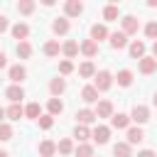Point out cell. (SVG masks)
<instances>
[{"label":"cell","mask_w":157,"mask_h":157,"mask_svg":"<svg viewBox=\"0 0 157 157\" xmlns=\"http://www.w3.org/2000/svg\"><path fill=\"white\" fill-rule=\"evenodd\" d=\"M54 152H56V145H54L52 140H42V142H39V155H42V157H52Z\"/></svg>","instance_id":"603a6c76"},{"label":"cell","mask_w":157,"mask_h":157,"mask_svg":"<svg viewBox=\"0 0 157 157\" xmlns=\"http://www.w3.org/2000/svg\"><path fill=\"white\" fill-rule=\"evenodd\" d=\"M120 22H123V34H135V32H137V27H140L137 17H132V15H125Z\"/></svg>","instance_id":"8992f818"},{"label":"cell","mask_w":157,"mask_h":157,"mask_svg":"<svg viewBox=\"0 0 157 157\" xmlns=\"http://www.w3.org/2000/svg\"><path fill=\"white\" fill-rule=\"evenodd\" d=\"M59 52H61V47H59V42H54V39H49V42L44 44V54H47V56H56Z\"/></svg>","instance_id":"836d02e7"},{"label":"cell","mask_w":157,"mask_h":157,"mask_svg":"<svg viewBox=\"0 0 157 157\" xmlns=\"http://www.w3.org/2000/svg\"><path fill=\"white\" fill-rule=\"evenodd\" d=\"M113 155L115 157H132V147L128 142H115L113 145Z\"/></svg>","instance_id":"ffe728a7"},{"label":"cell","mask_w":157,"mask_h":157,"mask_svg":"<svg viewBox=\"0 0 157 157\" xmlns=\"http://www.w3.org/2000/svg\"><path fill=\"white\" fill-rule=\"evenodd\" d=\"M56 150H59L61 155H74V142H71L69 137H64V140H59V145H56Z\"/></svg>","instance_id":"1f68e13d"},{"label":"cell","mask_w":157,"mask_h":157,"mask_svg":"<svg viewBox=\"0 0 157 157\" xmlns=\"http://www.w3.org/2000/svg\"><path fill=\"white\" fill-rule=\"evenodd\" d=\"M155 71H157V59L155 56H142L140 59V74L147 76V74H155Z\"/></svg>","instance_id":"52a82bcc"},{"label":"cell","mask_w":157,"mask_h":157,"mask_svg":"<svg viewBox=\"0 0 157 157\" xmlns=\"http://www.w3.org/2000/svg\"><path fill=\"white\" fill-rule=\"evenodd\" d=\"M78 52H81L83 56H88V59H93V56L98 54V44H96L93 39H83V42L78 44Z\"/></svg>","instance_id":"5b68a950"},{"label":"cell","mask_w":157,"mask_h":157,"mask_svg":"<svg viewBox=\"0 0 157 157\" xmlns=\"http://www.w3.org/2000/svg\"><path fill=\"white\" fill-rule=\"evenodd\" d=\"M0 157H10V155H7V152H0Z\"/></svg>","instance_id":"bcb514c9"},{"label":"cell","mask_w":157,"mask_h":157,"mask_svg":"<svg viewBox=\"0 0 157 157\" xmlns=\"http://www.w3.org/2000/svg\"><path fill=\"white\" fill-rule=\"evenodd\" d=\"M118 15H120L118 5H105V10H103V20H105V22H113V20H118Z\"/></svg>","instance_id":"4316f807"},{"label":"cell","mask_w":157,"mask_h":157,"mask_svg":"<svg viewBox=\"0 0 157 157\" xmlns=\"http://www.w3.org/2000/svg\"><path fill=\"white\" fill-rule=\"evenodd\" d=\"M78 74H81L83 78H91V76H96V66H93V61H83V64L78 66Z\"/></svg>","instance_id":"f1b7e54d"},{"label":"cell","mask_w":157,"mask_h":157,"mask_svg":"<svg viewBox=\"0 0 157 157\" xmlns=\"http://www.w3.org/2000/svg\"><path fill=\"white\" fill-rule=\"evenodd\" d=\"M5 96H7L12 103H20V101L25 98V88H22V86H17V83H12V86L5 91Z\"/></svg>","instance_id":"9a60e30c"},{"label":"cell","mask_w":157,"mask_h":157,"mask_svg":"<svg viewBox=\"0 0 157 157\" xmlns=\"http://www.w3.org/2000/svg\"><path fill=\"white\" fill-rule=\"evenodd\" d=\"M61 52H64V56H69V59H74V56L78 54V44H76L74 39H69V42H64V47H61Z\"/></svg>","instance_id":"cb8c5ba5"},{"label":"cell","mask_w":157,"mask_h":157,"mask_svg":"<svg viewBox=\"0 0 157 157\" xmlns=\"http://www.w3.org/2000/svg\"><path fill=\"white\" fill-rule=\"evenodd\" d=\"M110 125H113L115 130H128V125H130V115H125V113H113Z\"/></svg>","instance_id":"ba28073f"},{"label":"cell","mask_w":157,"mask_h":157,"mask_svg":"<svg viewBox=\"0 0 157 157\" xmlns=\"http://www.w3.org/2000/svg\"><path fill=\"white\" fill-rule=\"evenodd\" d=\"M10 32H12V37H15V39H20V42H25V39L29 37V27H27L25 22L12 25V29H10Z\"/></svg>","instance_id":"4fadbf2b"},{"label":"cell","mask_w":157,"mask_h":157,"mask_svg":"<svg viewBox=\"0 0 157 157\" xmlns=\"http://www.w3.org/2000/svg\"><path fill=\"white\" fill-rule=\"evenodd\" d=\"M64 12H66V17H78V15L83 12V2H78V0H66V2H64Z\"/></svg>","instance_id":"277c9868"},{"label":"cell","mask_w":157,"mask_h":157,"mask_svg":"<svg viewBox=\"0 0 157 157\" xmlns=\"http://www.w3.org/2000/svg\"><path fill=\"white\" fill-rule=\"evenodd\" d=\"M152 103H155V108H157V93H155V98H152Z\"/></svg>","instance_id":"f6af8a7d"},{"label":"cell","mask_w":157,"mask_h":157,"mask_svg":"<svg viewBox=\"0 0 157 157\" xmlns=\"http://www.w3.org/2000/svg\"><path fill=\"white\" fill-rule=\"evenodd\" d=\"M74 157H93V145H88V142H81V145L74 150Z\"/></svg>","instance_id":"484cf974"},{"label":"cell","mask_w":157,"mask_h":157,"mask_svg":"<svg viewBox=\"0 0 157 157\" xmlns=\"http://www.w3.org/2000/svg\"><path fill=\"white\" fill-rule=\"evenodd\" d=\"M105 37H108V27H105V25H98V22H96V25L91 27V39H93V42L98 44V42H101V39H105Z\"/></svg>","instance_id":"2e32d148"},{"label":"cell","mask_w":157,"mask_h":157,"mask_svg":"<svg viewBox=\"0 0 157 157\" xmlns=\"http://www.w3.org/2000/svg\"><path fill=\"white\" fill-rule=\"evenodd\" d=\"M17 56L20 59H29L32 56V44L29 42H17Z\"/></svg>","instance_id":"83f0119b"},{"label":"cell","mask_w":157,"mask_h":157,"mask_svg":"<svg viewBox=\"0 0 157 157\" xmlns=\"http://www.w3.org/2000/svg\"><path fill=\"white\" fill-rule=\"evenodd\" d=\"M17 10H20L22 15H32V12H34V0H20V2H17Z\"/></svg>","instance_id":"d6a6232c"},{"label":"cell","mask_w":157,"mask_h":157,"mask_svg":"<svg viewBox=\"0 0 157 157\" xmlns=\"http://www.w3.org/2000/svg\"><path fill=\"white\" fill-rule=\"evenodd\" d=\"M152 54H155V59H157V39H155V44H152Z\"/></svg>","instance_id":"7bdbcfd3"},{"label":"cell","mask_w":157,"mask_h":157,"mask_svg":"<svg viewBox=\"0 0 157 157\" xmlns=\"http://www.w3.org/2000/svg\"><path fill=\"white\" fill-rule=\"evenodd\" d=\"M145 34H147L150 39H157V22H147V25H145Z\"/></svg>","instance_id":"f35d334b"},{"label":"cell","mask_w":157,"mask_h":157,"mask_svg":"<svg viewBox=\"0 0 157 157\" xmlns=\"http://www.w3.org/2000/svg\"><path fill=\"white\" fill-rule=\"evenodd\" d=\"M110 86H113V76H110V71H105V69L98 71V74H96V83H93V88H96V91H108Z\"/></svg>","instance_id":"6da1fadb"},{"label":"cell","mask_w":157,"mask_h":157,"mask_svg":"<svg viewBox=\"0 0 157 157\" xmlns=\"http://www.w3.org/2000/svg\"><path fill=\"white\" fill-rule=\"evenodd\" d=\"M76 120H78V125H91V123H96V113L91 108H81L76 113Z\"/></svg>","instance_id":"8fae6325"},{"label":"cell","mask_w":157,"mask_h":157,"mask_svg":"<svg viewBox=\"0 0 157 157\" xmlns=\"http://www.w3.org/2000/svg\"><path fill=\"white\" fill-rule=\"evenodd\" d=\"M137 157H157V155H155L152 150H140V152H137Z\"/></svg>","instance_id":"60d3db41"},{"label":"cell","mask_w":157,"mask_h":157,"mask_svg":"<svg viewBox=\"0 0 157 157\" xmlns=\"http://www.w3.org/2000/svg\"><path fill=\"white\" fill-rule=\"evenodd\" d=\"M74 137H76L78 142H86V140L91 137V130H88V125H76V130H74Z\"/></svg>","instance_id":"4dcf8cb0"},{"label":"cell","mask_w":157,"mask_h":157,"mask_svg":"<svg viewBox=\"0 0 157 157\" xmlns=\"http://www.w3.org/2000/svg\"><path fill=\"white\" fill-rule=\"evenodd\" d=\"M69 27H71V25H69V20H66V17H56V20L52 22L54 34H66V32H69Z\"/></svg>","instance_id":"e0dca14e"},{"label":"cell","mask_w":157,"mask_h":157,"mask_svg":"<svg viewBox=\"0 0 157 157\" xmlns=\"http://www.w3.org/2000/svg\"><path fill=\"white\" fill-rule=\"evenodd\" d=\"M108 37H110V47H113V49H125V47H128V34L113 32V34H108Z\"/></svg>","instance_id":"5bb4252c"},{"label":"cell","mask_w":157,"mask_h":157,"mask_svg":"<svg viewBox=\"0 0 157 157\" xmlns=\"http://www.w3.org/2000/svg\"><path fill=\"white\" fill-rule=\"evenodd\" d=\"M81 101H83V103H98V91H96L93 86H83Z\"/></svg>","instance_id":"d6986e66"},{"label":"cell","mask_w":157,"mask_h":157,"mask_svg":"<svg viewBox=\"0 0 157 157\" xmlns=\"http://www.w3.org/2000/svg\"><path fill=\"white\" fill-rule=\"evenodd\" d=\"M91 137H93L98 145H105V142L110 140V128H108V125H96V128L91 130Z\"/></svg>","instance_id":"3957f363"},{"label":"cell","mask_w":157,"mask_h":157,"mask_svg":"<svg viewBox=\"0 0 157 157\" xmlns=\"http://www.w3.org/2000/svg\"><path fill=\"white\" fill-rule=\"evenodd\" d=\"M37 123H39V128H42V130H49V128L54 125V118L47 113V115H39V118H37Z\"/></svg>","instance_id":"d590c367"},{"label":"cell","mask_w":157,"mask_h":157,"mask_svg":"<svg viewBox=\"0 0 157 157\" xmlns=\"http://www.w3.org/2000/svg\"><path fill=\"white\" fill-rule=\"evenodd\" d=\"M5 120V108H0V123Z\"/></svg>","instance_id":"ee69618b"},{"label":"cell","mask_w":157,"mask_h":157,"mask_svg":"<svg viewBox=\"0 0 157 157\" xmlns=\"http://www.w3.org/2000/svg\"><path fill=\"white\" fill-rule=\"evenodd\" d=\"M130 120H135L137 125L147 123V120H150V108H147V105H140V103H135V105H132V113H130Z\"/></svg>","instance_id":"7a4b0ae2"},{"label":"cell","mask_w":157,"mask_h":157,"mask_svg":"<svg viewBox=\"0 0 157 157\" xmlns=\"http://www.w3.org/2000/svg\"><path fill=\"white\" fill-rule=\"evenodd\" d=\"M25 78H27V69H25L22 64L10 66V81H15V83L20 86V81H25Z\"/></svg>","instance_id":"9c48e42d"},{"label":"cell","mask_w":157,"mask_h":157,"mask_svg":"<svg viewBox=\"0 0 157 157\" xmlns=\"http://www.w3.org/2000/svg\"><path fill=\"white\" fill-rule=\"evenodd\" d=\"M7 27H10V25H7V17H5V15H0V34H2V32H7Z\"/></svg>","instance_id":"ab89813d"},{"label":"cell","mask_w":157,"mask_h":157,"mask_svg":"<svg viewBox=\"0 0 157 157\" xmlns=\"http://www.w3.org/2000/svg\"><path fill=\"white\" fill-rule=\"evenodd\" d=\"M7 64V56H5V52H0V69Z\"/></svg>","instance_id":"b9f144b4"},{"label":"cell","mask_w":157,"mask_h":157,"mask_svg":"<svg viewBox=\"0 0 157 157\" xmlns=\"http://www.w3.org/2000/svg\"><path fill=\"white\" fill-rule=\"evenodd\" d=\"M0 140H12V125L0 123Z\"/></svg>","instance_id":"8d00e7d4"},{"label":"cell","mask_w":157,"mask_h":157,"mask_svg":"<svg viewBox=\"0 0 157 157\" xmlns=\"http://www.w3.org/2000/svg\"><path fill=\"white\" fill-rule=\"evenodd\" d=\"M93 113H96V118H113V103L110 101H98V108Z\"/></svg>","instance_id":"30bf717a"},{"label":"cell","mask_w":157,"mask_h":157,"mask_svg":"<svg viewBox=\"0 0 157 157\" xmlns=\"http://www.w3.org/2000/svg\"><path fill=\"white\" fill-rule=\"evenodd\" d=\"M142 140H145L142 128H128V140H125V142H128L130 147H132V145H140Z\"/></svg>","instance_id":"7c38bea8"},{"label":"cell","mask_w":157,"mask_h":157,"mask_svg":"<svg viewBox=\"0 0 157 157\" xmlns=\"http://www.w3.org/2000/svg\"><path fill=\"white\" fill-rule=\"evenodd\" d=\"M71 71H74V64H71L69 59H64V61L59 64V74H61V76H66V74H71Z\"/></svg>","instance_id":"74e56055"},{"label":"cell","mask_w":157,"mask_h":157,"mask_svg":"<svg viewBox=\"0 0 157 157\" xmlns=\"http://www.w3.org/2000/svg\"><path fill=\"white\" fill-rule=\"evenodd\" d=\"M130 56L140 61V59L145 56V42H137V39H135V42L130 44Z\"/></svg>","instance_id":"44dd1931"},{"label":"cell","mask_w":157,"mask_h":157,"mask_svg":"<svg viewBox=\"0 0 157 157\" xmlns=\"http://www.w3.org/2000/svg\"><path fill=\"white\" fill-rule=\"evenodd\" d=\"M47 108H49V115L54 118V115H59V113L64 110V103H61L59 98H49V103H47Z\"/></svg>","instance_id":"f546056e"},{"label":"cell","mask_w":157,"mask_h":157,"mask_svg":"<svg viewBox=\"0 0 157 157\" xmlns=\"http://www.w3.org/2000/svg\"><path fill=\"white\" fill-rule=\"evenodd\" d=\"M49 91H52V96H54V98H59V96L66 91V81H64V78H52Z\"/></svg>","instance_id":"ac0fdd59"},{"label":"cell","mask_w":157,"mask_h":157,"mask_svg":"<svg viewBox=\"0 0 157 157\" xmlns=\"http://www.w3.org/2000/svg\"><path fill=\"white\" fill-rule=\"evenodd\" d=\"M25 115H27V118H32V120H37V118L42 115V108H39V103H29V105L25 108Z\"/></svg>","instance_id":"e575fe53"},{"label":"cell","mask_w":157,"mask_h":157,"mask_svg":"<svg viewBox=\"0 0 157 157\" xmlns=\"http://www.w3.org/2000/svg\"><path fill=\"white\" fill-rule=\"evenodd\" d=\"M115 78H118V86H125V88H128V86L132 83V71H130V69H123V71H118Z\"/></svg>","instance_id":"d4e9b609"},{"label":"cell","mask_w":157,"mask_h":157,"mask_svg":"<svg viewBox=\"0 0 157 157\" xmlns=\"http://www.w3.org/2000/svg\"><path fill=\"white\" fill-rule=\"evenodd\" d=\"M5 115H7L10 120H20V118L25 115V108H22L20 103H12V105H10L7 110H5Z\"/></svg>","instance_id":"7402d4cb"}]
</instances>
